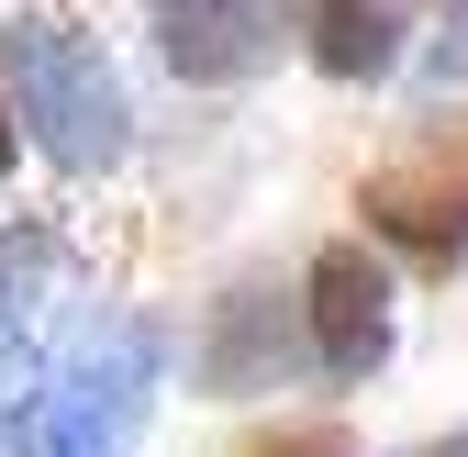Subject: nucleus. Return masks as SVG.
Here are the masks:
<instances>
[{
	"label": "nucleus",
	"mask_w": 468,
	"mask_h": 457,
	"mask_svg": "<svg viewBox=\"0 0 468 457\" xmlns=\"http://www.w3.org/2000/svg\"><path fill=\"white\" fill-rule=\"evenodd\" d=\"M0 112L68 179H112L134 156V90L79 12H0Z\"/></svg>",
	"instance_id": "f257e3e1"
},
{
	"label": "nucleus",
	"mask_w": 468,
	"mask_h": 457,
	"mask_svg": "<svg viewBox=\"0 0 468 457\" xmlns=\"http://www.w3.org/2000/svg\"><path fill=\"white\" fill-rule=\"evenodd\" d=\"M357 212H368V235H390L401 257L457 268L468 257V145L457 134H424L413 156L368 167V179H357Z\"/></svg>",
	"instance_id": "f03ea898"
},
{
	"label": "nucleus",
	"mask_w": 468,
	"mask_h": 457,
	"mask_svg": "<svg viewBox=\"0 0 468 457\" xmlns=\"http://www.w3.org/2000/svg\"><path fill=\"white\" fill-rule=\"evenodd\" d=\"M302 335H313V368L357 390L390 357V268L368 257V235H335L302 268Z\"/></svg>",
	"instance_id": "7ed1b4c3"
},
{
	"label": "nucleus",
	"mask_w": 468,
	"mask_h": 457,
	"mask_svg": "<svg viewBox=\"0 0 468 457\" xmlns=\"http://www.w3.org/2000/svg\"><path fill=\"white\" fill-rule=\"evenodd\" d=\"M145 23H156L167 79H190V90H246V79L279 68L290 0H145Z\"/></svg>",
	"instance_id": "20e7f679"
},
{
	"label": "nucleus",
	"mask_w": 468,
	"mask_h": 457,
	"mask_svg": "<svg viewBox=\"0 0 468 457\" xmlns=\"http://www.w3.org/2000/svg\"><path fill=\"white\" fill-rule=\"evenodd\" d=\"M134 402H145V368L123 357V368H56V379H34V402H23V457H123V424H134Z\"/></svg>",
	"instance_id": "39448f33"
},
{
	"label": "nucleus",
	"mask_w": 468,
	"mask_h": 457,
	"mask_svg": "<svg viewBox=\"0 0 468 457\" xmlns=\"http://www.w3.org/2000/svg\"><path fill=\"white\" fill-rule=\"evenodd\" d=\"M279 302H290L279 279H234V291L212 302L201 357H190V379L212 390V402H246V390H279V379H290L302 335H290V313H279Z\"/></svg>",
	"instance_id": "423d86ee"
},
{
	"label": "nucleus",
	"mask_w": 468,
	"mask_h": 457,
	"mask_svg": "<svg viewBox=\"0 0 468 457\" xmlns=\"http://www.w3.org/2000/svg\"><path fill=\"white\" fill-rule=\"evenodd\" d=\"M401 12H413V0H290V34L313 45L324 79L368 90V79H390V56H401Z\"/></svg>",
	"instance_id": "0eeeda50"
},
{
	"label": "nucleus",
	"mask_w": 468,
	"mask_h": 457,
	"mask_svg": "<svg viewBox=\"0 0 468 457\" xmlns=\"http://www.w3.org/2000/svg\"><path fill=\"white\" fill-rule=\"evenodd\" d=\"M56 279V235H34V223H0V335H12V313L45 302Z\"/></svg>",
	"instance_id": "6e6552de"
},
{
	"label": "nucleus",
	"mask_w": 468,
	"mask_h": 457,
	"mask_svg": "<svg viewBox=\"0 0 468 457\" xmlns=\"http://www.w3.org/2000/svg\"><path fill=\"white\" fill-rule=\"evenodd\" d=\"M234 457H357V435H346L335 413H290V424H257V435H234Z\"/></svg>",
	"instance_id": "1a4fd4ad"
},
{
	"label": "nucleus",
	"mask_w": 468,
	"mask_h": 457,
	"mask_svg": "<svg viewBox=\"0 0 468 457\" xmlns=\"http://www.w3.org/2000/svg\"><path fill=\"white\" fill-rule=\"evenodd\" d=\"M34 379H45V368H34V346H12V335H0V435L23 424V402H34Z\"/></svg>",
	"instance_id": "9d476101"
},
{
	"label": "nucleus",
	"mask_w": 468,
	"mask_h": 457,
	"mask_svg": "<svg viewBox=\"0 0 468 457\" xmlns=\"http://www.w3.org/2000/svg\"><path fill=\"white\" fill-rule=\"evenodd\" d=\"M401 457H468V435H424V446H401Z\"/></svg>",
	"instance_id": "9b49d317"
},
{
	"label": "nucleus",
	"mask_w": 468,
	"mask_h": 457,
	"mask_svg": "<svg viewBox=\"0 0 468 457\" xmlns=\"http://www.w3.org/2000/svg\"><path fill=\"white\" fill-rule=\"evenodd\" d=\"M0 167H12V112H0Z\"/></svg>",
	"instance_id": "f8f14e48"
}]
</instances>
